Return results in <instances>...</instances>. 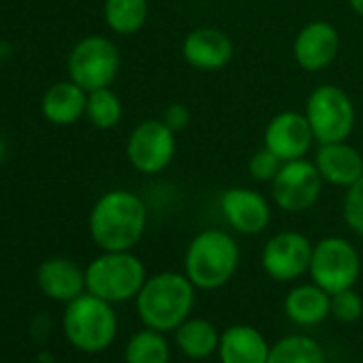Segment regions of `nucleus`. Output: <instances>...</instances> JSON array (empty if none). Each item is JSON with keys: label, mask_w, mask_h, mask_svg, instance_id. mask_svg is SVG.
I'll list each match as a JSON object with an SVG mask.
<instances>
[{"label": "nucleus", "mask_w": 363, "mask_h": 363, "mask_svg": "<svg viewBox=\"0 0 363 363\" xmlns=\"http://www.w3.org/2000/svg\"><path fill=\"white\" fill-rule=\"evenodd\" d=\"M323 184L325 179L320 177L314 160H289L280 167L272 182V199L282 212L301 214L316 206Z\"/></svg>", "instance_id": "9"}, {"label": "nucleus", "mask_w": 363, "mask_h": 363, "mask_svg": "<svg viewBox=\"0 0 363 363\" xmlns=\"http://www.w3.org/2000/svg\"><path fill=\"white\" fill-rule=\"evenodd\" d=\"M240 246L233 235L223 229H206L197 233L184 255V274L201 291L223 289L240 267Z\"/></svg>", "instance_id": "3"}, {"label": "nucleus", "mask_w": 363, "mask_h": 363, "mask_svg": "<svg viewBox=\"0 0 363 363\" xmlns=\"http://www.w3.org/2000/svg\"><path fill=\"white\" fill-rule=\"evenodd\" d=\"M120 71L116 43L101 35L84 37L69 56V77L86 92L109 88Z\"/></svg>", "instance_id": "8"}, {"label": "nucleus", "mask_w": 363, "mask_h": 363, "mask_svg": "<svg viewBox=\"0 0 363 363\" xmlns=\"http://www.w3.org/2000/svg\"><path fill=\"white\" fill-rule=\"evenodd\" d=\"M342 216L350 231H354L357 235H363V175L352 186L346 189L344 203H342Z\"/></svg>", "instance_id": "26"}, {"label": "nucleus", "mask_w": 363, "mask_h": 363, "mask_svg": "<svg viewBox=\"0 0 363 363\" xmlns=\"http://www.w3.org/2000/svg\"><path fill=\"white\" fill-rule=\"evenodd\" d=\"M103 16L116 35L139 33L150 16L147 0H105Z\"/></svg>", "instance_id": "22"}, {"label": "nucleus", "mask_w": 363, "mask_h": 363, "mask_svg": "<svg viewBox=\"0 0 363 363\" xmlns=\"http://www.w3.org/2000/svg\"><path fill=\"white\" fill-rule=\"evenodd\" d=\"M348 5L359 18H363V0H348Z\"/></svg>", "instance_id": "30"}, {"label": "nucleus", "mask_w": 363, "mask_h": 363, "mask_svg": "<svg viewBox=\"0 0 363 363\" xmlns=\"http://www.w3.org/2000/svg\"><path fill=\"white\" fill-rule=\"evenodd\" d=\"M314 164L327 184L340 189L352 186L363 175V156L354 145L346 141L318 143Z\"/></svg>", "instance_id": "16"}, {"label": "nucleus", "mask_w": 363, "mask_h": 363, "mask_svg": "<svg viewBox=\"0 0 363 363\" xmlns=\"http://www.w3.org/2000/svg\"><path fill=\"white\" fill-rule=\"evenodd\" d=\"M308 274L329 295L354 289L361 276V257L348 240L337 235L323 238L314 244Z\"/></svg>", "instance_id": "7"}, {"label": "nucleus", "mask_w": 363, "mask_h": 363, "mask_svg": "<svg viewBox=\"0 0 363 363\" xmlns=\"http://www.w3.org/2000/svg\"><path fill=\"white\" fill-rule=\"evenodd\" d=\"M314 133L306 113L299 111H280L276 113L263 133V145L272 150L282 162L306 158L312 147Z\"/></svg>", "instance_id": "12"}, {"label": "nucleus", "mask_w": 363, "mask_h": 363, "mask_svg": "<svg viewBox=\"0 0 363 363\" xmlns=\"http://www.w3.org/2000/svg\"><path fill=\"white\" fill-rule=\"evenodd\" d=\"M145 280V265L130 250L103 252L86 267V291L109 303L135 299Z\"/></svg>", "instance_id": "5"}, {"label": "nucleus", "mask_w": 363, "mask_h": 363, "mask_svg": "<svg viewBox=\"0 0 363 363\" xmlns=\"http://www.w3.org/2000/svg\"><path fill=\"white\" fill-rule=\"evenodd\" d=\"M37 284L54 301H73L86 293V269L71 259H48L39 265Z\"/></svg>", "instance_id": "17"}, {"label": "nucleus", "mask_w": 363, "mask_h": 363, "mask_svg": "<svg viewBox=\"0 0 363 363\" xmlns=\"http://www.w3.org/2000/svg\"><path fill=\"white\" fill-rule=\"evenodd\" d=\"M272 344L252 325H231L220 333V363H267Z\"/></svg>", "instance_id": "18"}, {"label": "nucleus", "mask_w": 363, "mask_h": 363, "mask_svg": "<svg viewBox=\"0 0 363 363\" xmlns=\"http://www.w3.org/2000/svg\"><path fill=\"white\" fill-rule=\"evenodd\" d=\"M314 244L299 231H280L272 235L261 252L265 274L276 282H293L310 272Z\"/></svg>", "instance_id": "11"}, {"label": "nucleus", "mask_w": 363, "mask_h": 363, "mask_svg": "<svg viewBox=\"0 0 363 363\" xmlns=\"http://www.w3.org/2000/svg\"><path fill=\"white\" fill-rule=\"evenodd\" d=\"M86 103H88V92L82 86H77L73 79H69L48 88L41 101V111L48 122L56 126H71L82 116H86Z\"/></svg>", "instance_id": "20"}, {"label": "nucleus", "mask_w": 363, "mask_h": 363, "mask_svg": "<svg viewBox=\"0 0 363 363\" xmlns=\"http://www.w3.org/2000/svg\"><path fill=\"white\" fill-rule=\"evenodd\" d=\"M363 314V299L354 289H346L331 295V316L340 323H357Z\"/></svg>", "instance_id": "27"}, {"label": "nucleus", "mask_w": 363, "mask_h": 363, "mask_svg": "<svg viewBox=\"0 0 363 363\" xmlns=\"http://www.w3.org/2000/svg\"><path fill=\"white\" fill-rule=\"evenodd\" d=\"M126 156L139 173H160L175 156V133L162 120H145L128 135Z\"/></svg>", "instance_id": "10"}, {"label": "nucleus", "mask_w": 363, "mask_h": 363, "mask_svg": "<svg viewBox=\"0 0 363 363\" xmlns=\"http://www.w3.org/2000/svg\"><path fill=\"white\" fill-rule=\"evenodd\" d=\"M145 227L147 208L143 199L122 189L101 195L88 218L90 238L103 252L133 250L141 242Z\"/></svg>", "instance_id": "1"}, {"label": "nucleus", "mask_w": 363, "mask_h": 363, "mask_svg": "<svg viewBox=\"0 0 363 363\" xmlns=\"http://www.w3.org/2000/svg\"><path fill=\"white\" fill-rule=\"evenodd\" d=\"M173 340H175L177 350L184 357H189L193 361H203L218 352L220 331L208 318L189 316L173 331Z\"/></svg>", "instance_id": "21"}, {"label": "nucleus", "mask_w": 363, "mask_h": 363, "mask_svg": "<svg viewBox=\"0 0 363 363\" xmlns=\"http://www.w3.org/2000/svg\"><path fill=\"white\" fill-rule=\"evenodd\" d=\"M173 133L182 130V128H186L189 122H191V109L186 105H182V103H173L169 105L164 111H162V118H160Z\"/></svg>", "instance_id": "29"}, {"label": "nucleus", "mask_w": 363, "mask_h": 363, "mask_svg": "<svg viewBox=\"0 0 363 363\" xmlns=\"http://www.w3.org/2000/svg\"><path fill=\"white\" fill-rule=\"evenodd\" d=\"M231 37L214 26H201L191 30L182 41V58L197 71H220L233 58Z\"/></svg>", "instance_id": "15"}, {"label": "nucleus", "mask_w": 363, "mask_h": 363, "mask_svg": "<svg viewBox=\"0 0 363 363\" xmlns=\"http://www.w3.org/2000/svg\"><path fill=\"white\" fill-rule=\"evenodd\" d=\"M284 314L301 327H316L331 316V295L318 284H297L284 297Z\"/></svg>", "instance_id": "19"}, {"label": "nucleus", "mask_w": 363, "mask_h": 363, "mask_svg": "<svg viewBox=\"0 0 363 363\" xmlns=\"http://www.w3.org/2000/svg\"><path fill=\"white\" fill-rule=\"evenodd\" d=\"M65 335L82 352H101L111 346L118 335V316L113 303L84 293L67 303Z\"/></svg>", "instance_id": "4"}, {"label": "nucleus", "mask_w": 363, "mask_h": 363, "mask_svg": "<svg viewBox=\"0 0 363 363\" xmlns=\"http://www.w3.org/2000/svg\"><path fill=\"white\" fill-rule=\"evenodd\" d=\"M340 33L325 20L306 24L293 41V58L299 69L318 73L327 69L340 54Z\"/></svg>", "instance_id": "14"}, {"label": "nucleus", "mask_w": 363, "mask_h": 363, "mask_svg": "<svg viewBox=\"0 0 363 363\" xmlns=\"http://www.w3.org/2000/svg\"><path fill=\"white\" fill-rule=\"evenodd\" d=\"M86 118L99 130H111L122 120V101L111 88H99L88 92Z\"/></svg>", "instance_id": "25"}, {"label": "nucleus", "mask_w": 363, "mask_h": 363, "mask_svg": "<svg viewBox=\"0 0 363 363\" xmlns=\"http://www.w3.org/2000/svg\"><path fill=\"white\" fill-rule=\"evenodd\" d=\"M284 162L272 152V150H267L265 145L261 147V150H257L252 156H250V160H248V173H250V177L255 179V182H274V177L278 175V171H280V167H282Z\"/></svg>", "instance_id": "28"}, {"label": "nucleus", "mask_w": 363, "mask_h": 363, "mask_svg": "<svg viewBox=\"0 0 363 363\" xmlns=\"http://www.w3.org/2000/svg\"><path fill=\"white\" fill-rule=\"evenodd\" d=\"M267 363H327L323 346L310 335H284L269 348Z\"/></svg>", "instance_id": "24"}, {"label": "nucleus", "mask_w": 363, "mask_h": 363, "mask_svg": "<svg viewBox=\"0 0 363 363\" xmlns=\"http://www.w3.org/2000/svg\"><path fill=\"white\" fill-rule=\"evenodd\" d=\"M126 363H171V346L162 331L141 329L130 335L124 348Z\"/></svg>", "instance_id": "23"}, {"label": "nucleus", "mask_w": 363, "mask_h": 363, "mask_svg": "<svg viewBox=\"0 0 363 363\" xmlns=\"http://www.w3.org/2000/svg\"><path fill=\"white\" fill-rule=\"evenodd\" d=\"M218 203L229 227L242 235H259L272 223V208L259 191L231 186L220 195Z\"/></svg>", "instance_id": "13"}, {"label": "nucleus", "mask_w": 363, "mask_h": 363, "mask_svg": "<svg viewBox=\"0 0 363 363\" xmlns=\"http://www.w3.org/2000/svg\"><path fill=\"white\" fill-rule=\"evenodd\" d=\"M195 297L197 286L184 272H160L145 280L135 306L145 327L169 333L193 314Z\"/></svg>", "instance_id": "2"}, {"label": "nucleus", "mask_w": 363, "mask_h": 363, "mask_svg": "<svg viewBox=\"0 0 363 363\" xmlns=\"http://www.w3.org/2000/svg\"><path fill=\"white\" fill-rule=\"evenodd\" d=\"M3 154H5V141L0 139V158H3Z\"/></svg>", "instance_id": "31"}, {"label": "nucleus", "mask_w": 363, "mask_h": 363, "mask_svg": "<svg viewBox=\"0 0 363 363\" xmlns=\"http://www.w3.org/2000/svg\"><path fill=\"white\" fill-rule=\"evenodd\" d=\"M303 113L318 143L346 141L357 120V111L350 96L333 84L314 88L306 99Z\"/></svg>", "instance_id": "6"}]
</instances>
